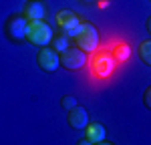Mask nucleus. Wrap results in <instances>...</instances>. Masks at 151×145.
<instances>
[{
    "instance_id": "f257e3e1",
    "label": "nucleus",
    "mask_w": 151,
    "mask_h": 145,
    "mask_svg": "<svg viewBox=\"0 0 151 145\" xmlns=\"http://www.w3.org/2000/svg\"><path fill=\"white\" fill-rule=\"evenodd\" d=\"M73 42H75V47H79L81 50H85L87 55L93 52V50H97V47H99V30H97V26H95L93 22L81 20L77 32L73 36Z\"/></svg>"
},
{
    "instance_id": "f03ea898",
    "label": "nucleus",
    "mask_w": 151,
    "mask_h": 145,
    "mask_svg": "<svg viewBox=\"0 0 151 145\" xmlns=\"http://www.w3.org/2000/svg\"><path fill=\"white\" fill-rule=\"evenodd\" d=\"M52 26L42 18V20H28V28H26V42L32 47H48L50 38H52Z\"/></svg>"
},
{
    "instance_id": "7ed1b4c3",
    "label": "nucleus",
    "mask_w": 151,
    "mask_h": 145,
    "mask_svg": "<svg viewBox=\"0 0 151 145\" xmlns=\"http://www.w3.org/2000/svg\"><path fill=\"white\" fill-rule=\"evenodd\" d=\"M26 28H28V20L24 18V14H10L4 20V36L12 45L26 42Z\"/></svg>"
},
{
    "instance_id": "20e7f679",
    "label": "nucleus",
    "mask_w": 151,
    "mask_h": 145,
    "mask_svg": "<svg viewBox=\"0 0 151 145\" xmlns=\"http://www.w3.org/2000/svg\"><path fill=\"white\" fill-rule=\"evenodd\" d=\"M58 60H60V67L67 69V71H79L87 65V52L81 50L79 47L65 48L63 52H58Z\"/></svg>"
},
{
    "instance_id": "39448f33",
    "label": "nucleus",
    "mask_w": 151,
    "mask_h": 145,
    "mask_svg": "<svg viewBox=\"0 0 151 145\" xmlns=\"http://www.w3.org/2000/svg\"><path fill=\"white\" fill-rule=\"evenodd\" d=\"M115 65H117V60L113 59L111 52H97L91 59V72L97 79H107V77L113 75Z\"/></svg>"
},
{
    "instance_id": "423d86ee",
    "label": "nucleus",
    "mask_w": 151,
    "mask_h": 145,
    "mask_svg": "<svg viewBox=\"0 0 151 145\" xmlns=\"http://www.w3.org/2000/svg\"><path fill=\"white\" fill-rule=\"evenodd\" d=\"M36 65L38 69L45 72H55L60 67V60H58V52L52 47H40L38 55H36Z\"/></svg>"
},
{
    "instance_id": "0eeeda50",
    "label": "nucleus",
    "mask_w": 151,
    "mask_h": 145,
    "mask_svg": "<svg viewBox=\"0 0 151 145\" xmlns=\"http://www.w3.org/2000/svg\"><path fill=\"white\" fill-rule=\"evenodd\" d=\"M55 20H57L58 28L63 30V32H67V34L73 38L75 32H77V28H79V24H81V18L75 14L73 10L69 8H63V10L57 12V16H55Z\"/></svg>"
},
{
    "instance_id": "6e6552de",
    "label": "nucleus",
    "mask_w": 151,
    "mask_h": 145,
    "mask_svg": "<svg viewBox=\"0 0 151 145\" xmlns=\"http://www.w3.org/2000/svg\"><path fill=\"white\" fill-rule=\"evenodd\" d=\"M67 123H69L70 129H77V131H81L87 127V123H89V113H87V109L81 107L79 103L75 105V107H70L67 111Z\"/></svg>"
},
{
    "instance_id": "1a4fd4ad",
    "label": "nucleus",
    "mask_w": 151,
    "mask_h": 145,
    "mask_svg": "<svg viewBox=\"0 0 151 145\" xmlns=\"http://www.w3.org/2000/svg\"><path fill=\"white\" fill-rule=\"evenodd\" d=\"M107 139V129L103 123H87L85 127V139H81L79 143H103Z\"/></svg>"
},
{
    "instance_id": "9d476101",
    "label": "nucleus",
    "mask_w": 151,
    "mask_h": 145,
    "mask_svg": "<svg viewBox=\"0 0 151 145\" xmlns=\"http://www.w3.org/2000/svg\"><path fill=\"white\" fill-rule=\"evenodd\" d=\"M22 14L26 20H42L45 14H47V8H45L42 0H26Z\"/></svg>"
},
{
    "instance_id": "9b49d317",
    "label": "nucleus",
    "mask_w": 151,
    "mask_h": 145,
    "mask_svg": "<svg viewBox=\"0 0 151 145\" xmlns=\"http://www.w3.org/2000/svg\"><path fill=\"white\" fill-rule=\"evenodd\" d=\"M70 42H73V38H70L67 32H63V30L55 32V34H52V38H50V45H52V48H55L57 52H63L65 48H69Z\"/></svg>"
},
{
    "instance_id": "f8f14e48",
    "label": "nucleus",
    "mask_w": 151,
    "mask_h": 145,
    "mask_svg": "<svg viewBox=\"0 0 151 145\" xmlns=\"http://www.w3.org/2000/svg\"><path fill=\"white\" fill-rule=\"evenodd\" d=\"M129 57H131V47H129L127 42H119V45H115V48H113V59L119 60V62H125Z\"/></svg>"
},
{
    "instance_id": "ddd939ff",
    "label": "nucleus",
    "mask_w": 151,
    "mask_h": 145,
    "mask_svg": "<svg viewBox=\"0 0 151 145\" xmlns=\"http://www.w3.org/2000/svg\"><path fill=\"white\" fill-rule=\"evenodd\" d=\"M137 52H139V59L143 60V65L151 67V40H149V38H145V40L139 45Z\"/></svg>"
},
{
    "instance_id": "4468645a",
    "label": "nucleus",
    "mask_w": 151,
    "mask_h": 145,
    "mask_svg": "<svg viewBox=\"0 0 151 145\" xmlns=\"http://www.w3.org/2000/svg\"><path fill=\"white\" fill-rule=\"evenodd\" d=\"M75 105H77V99H75L73 95H63V97H60V107H63V109L69 111V109L75 107Z\"/></svg>"
},
{
    "instance_id": "2eb2a0df",
    "label": "nucleus",
    "mask_w": 151,
    "mask_h": 145,
    "mask_svg": "<svg viewBox=\"0 0 151 145\" xmlns=\"http://www.w3.org/2000/svg\"><path fill=\"white\" fill-rule=\"evenodd\" d=\"M143 103H145V109H151V87H147L143 93Z\"/></svg>"
}]
</instances>
